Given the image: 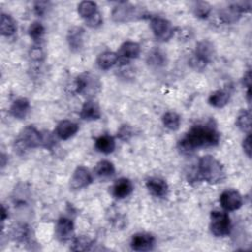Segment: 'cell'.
Instances as JSON below:
<instances>
[{
	"mask_svg": "<svg viewBox=\"0 0 252 252\" xmlns=\"http://www.w3.org/2000/svg\"><path fill=\"white\" fill-rule=\"evenodd\" d=\"M220 132L212 121L192 126L178 141V149L183 154H190L198 149L217 146L220 142Z\"/></svg>",
	"mask_w": 252,
	"mask_h": 252,
	"instance_id": "6da1fadb",
	"label": "cell"
},
{
	"mask_svg": "<svg viewBox=\"0 0 252 252\" xmlns=\"http://www.w3.org/2000/svg\"><path fill=\"white\" fill-rule=\"evenodd\" d=\"M197 176L210 184L223 182L226 177L222 164L213 156L206 155L198 161Z\"/></svg>",
	"mask_w": 252,
	"mask_h": 252,
	"instance_id": "7a4b0ae2",
	"label": "cell"
},
{
	"mask_svg": "<svg viewBox=\"0 0 252 252\" xmlns=\"http://www.w3.org/2000/svg\"><path fill=\"white\" fill-rule=\"evenodd\" d=\"M216 50L214 44L207 39L201 40L196 44V48L192 56L189 58V65L197 71H202L214 59Z\"/></svg>",
	"mask_w": 252,
	"mask_h": 252,
	"instance_id": "3957f363",
	"label": "cell"
},
{
	"mask_svg": "<svg viewBox=\"0 0 252 252\" xmlns=\"http://www.w3.org/2000/svg\"><path fill=\"white\" fill-rule=\"evenodd\" d=\"M40 146L42 147V133L32 125H29L22 130L14 144L15 151L19 155H24L28 150Z\"/></svg>",
	"mask_w": 252,
	"mask_h": 252,
	"instance_id": "277c9868",
	"label": "cell"
},
{
	"mask_svg": "<svg viewBox=\"0 0 252 252\" xmlns=\"http://www.w3.org/2000/svg\"><path fill=\"white\" fill-rule=\"evenodd\" d=\"M101 84L97 77L91 73H82L77 76L73 82V91L76 94L92 97L99 90Z\"/></svg>",
	"mask_w": 252,
	"mask_h": 252,
	"instance_id": "5b68a950",
	"label": "cell"
},
{
	"mask_svg": "<svg viewBox=\"0 0 252 252\" xmlns=\"http://www.w3.org/2000/svg\"><path fill=\"white\" fill-rule=\"evenodd\" d=\"M144 17H146V13L142 8H138L126 2L119 3L111 12V18L115 23H127Z\"/></svg>",
	"mask_w": 252,
	"mask_h": 252,
	"instance_id": "8992f818",
	"label": "cell"
},
{
	"mask_svg": "<svg viewBox=\"0 0 252 252\" xmlns=\"http://www.w3.org/2000/svg\"><path fill=\"white\" fill-rule=\"evenodd\" d=\"M210 230L217 237L228 235L231 230V221L227 213L212 211L210 215Z\"/></svg>",
	"mask_w": 252,
	"mask_h": 252,
	"instance_id": "52a82bcc",
	"label": "cell"
},
{
	"mask_svg": "<svg viewBox=\"0 0 252 252\" xmlns=\"http://www.w3.org/2000/svg\"><path fill=\"white\" fill-rule=\"evenodd\" d=\"M251 10V2H236L222 8L219 11L220 19L225 24L236 23L242 16L243 13H247Z\"/></svg>",
	"mask_w": 252,
	"mask_h": 252,
	"instance_id": "ba28073f",
	"label": "cell"
},
{
	"mask_svg": "<svg viewBox=\"0 0 252 252\" xmlns=\"http://www.w3.org/2000/svg\"><path fill=\"white\" fill-rule=\"evenodd\" d=\"M151 29L155 37L159 41H167L174 34V28L172 24L162 17H153L150 23Z\"/></svg>",
	"mask_w": 252,
	"mask_h": 252,
	"instance_id": "9c48e42d",
	"label": "cell"
},
{
	"mask_svg": "<svg viewBox=\"0 0 252 252\" xmlns=\"http://www.w3.org/2000/svg\"><path fill=\"white\" fill-rule=\"evenodd\" d=\"M220 203L224 211L233 212L238 210L242 206L243 199L238 191L233 189H227L220 194Z\"/></svg>",
	"mask_w": 252,
	"mask_h": 252,
	"instance_id": "30bf717a",
	"label": "cell"
},
{
	"mask_svg": "<svg viewBox=\"0 0 252 252\" xmlns=\"http://www.w3.org/2000/svg\"><path fill=\"white\" fill-rule=\"evenodd\" d=\"M156 243L155 236L148 232H138L131 238L130 246L132 250L144 252L153 250Z\"/></svg>",
	"mask_w": 252,
	"mask_h": 252,
	"instance_id": "8fae6325",
	"label": "cell"
},
{
	"mask_svg": "<svg viewBox=\"0 0 252 252\" xmlns=\"http://www.w3.org/2000/svg\"><path fill=\"white\" fill-rule=\"evenodd\" d=\"M93 182L92 173L83 165H79L73 172L70 179V187L74 190L82 189L89 186Z\"/></svg>",
	"mask_w": 252,
	"mask_h": 252,
	"instance_id": "7c38bea8",
	"label": "cell"
},
{
	"mask_svg": "<svg viewBox=\"0 0 252 252\" xmlns=\"http://www.w3.org/2000/svg\"><path fill=\"white\" fill-rule=\"evenodd\" d=\"M55 236L60 242H66L74 238V222L69 218H60L55 224Z\"/></svg>",
	"mask_w": 252,
	"mask_h": 252,
	"instance_id": "4fadbf2b",
	"label": "cell"
},
{
	"mask_svg": "<svg viewBox=\"0 0 252 252\" xmlns=\"http://www.w3.org/2000/svg\"><path fill=\"white\" fill-rule=\"evenodd\" d=\"M140 52H141V47L139 43L135 41L127 40L120 45L117 51V55L119 58L118 61L129 62V60L137 58L140 55Z\"/></svg>",
	"mask_w": 252,
	"mask_h": 252,
	"instance_id": "5bb4252c",
	"label": "cell"
},
{
	"mask_svg": "<svg viewBox=\"0 0 252 252\" xmlns=\"http://www.w3.org/2000/svg\"><path fill=\"white\" fill-rule=\"evenodd\" d=\"M80 117L85 121H94L101 117V111L98 103L89 98L82 106L80 110Z\"/></svg>",
	"mask_w": 252,
	"mask_h": 252,
	"instance_id": "9a60e30c",
	"label": "cell"
},
{
	"mask_svg": "<svg viewBox=\"0 0 252 252\" xmlns=\"http://www.w3.org/2000/svg\"><path fill=\"white\" fill-rule=\"evenodd\" d=\"M146 187L153 196L158 198H163L168 193V184L160 177H150L146 181Z\"/></svg>",
	"mask_w": 252,
	"mask_h": 252,
	"instance_id": "2e32d148",
	"label": "cell"
},
{
	"mask_svg": "<svg viewBox=\"0 0 252 252\" xmlns=\"http://www.w3.org/2000/svg\"><path fill=\"white\" fill-rule=\"evenodd\" d=\"M134 190L132 181L126 177L117 179L111 187V193L116 199H124L128 197Z\"/></svg>",
	"mask_w": 252,
	"mask_h": 252,
	"instance_id": "e0dca14e",
	"label": "cell"
},
{
	"mask_svg": "<svg viewBox=\"0 0 252 252\" xmlns=\"http://www.w3.org/2000/svg\"><path fill=\"white\" fill-rule=\"evenodd\" d=\"M79 130V125L71 120L60 121L55 128V135L60 140H68L73 137Z\"/></svg>",
	"mask_w": 252,
	"mask_h": 252,
	"instance_id": "ac0fdd59",
	"label": "cell"
},
{
	"mask_svg": "<svg viewBox=\"0 0 252 252\" xmlns=\"http://www.w3.org/2000/svg\"><path fill=\"white\" fill-rule=\"evenodd\" d=\"M31 109L30 101L25 97H20L15 99L10 105V114L17 119H25Z\"/></svg>",
	"mask_w": 252,
	"mask_h": 252,
	"instance_id": "d6986e66",
	"label": "cell"
},
{
	"mask_svg": "<svg viewBox=\"0 0 252 252\" xmlns=\"http://www.w3.org/2000/svg\"><path fill=\"white\" fill-rule=\"evenodd\" d=\"M85 30L81 27H73L68 31L67 42L72 51H79L83 47Z\"/></svg>",
	"mask_w": 252,
	"mask_h": 252,
	"instance_id": "ffe728a7",
	"label": "cell"
},
{
	"mask_svg": "<svg viewBox=\"0 0 252 252\" xmlns=\"http://www.w3.org/2000/svg\"><path fill=\"white\" fill-rule=\"evenodd\" d=\"M115 146L116 144L114 138L107 134L97 137L94 141V147L96 151L104 155L111 154L115 150Z\"/></svg>",
	"mask_w": 252,
	"mask_h": 252,
	"instance_id": "44dd1931",
	"label": "cell"
},
{
	"mask_svg": "<svg viewBox=\"0 0 252 252\" xmlns=\"http://www.w3.org/2000/svg\"><path fill=\"white\" fill-rule=\"evenodd\" d=\"M229 93L225 90H217L213 92L208 98V102L210 105L216 108L224 107L229 101Z\"/></svg>",
	"mask_w": 252,
	"mask_h": 252,
	"instance_id": "7402d4cb",
	"label": "cell"
},
{
	"mask_svg": "<svg viewBox=\"0 0 252 252\" xmlns=\"http://www.w3.org/2000/svg\"><path fill=\"white\" fill-rule=\"evenodd\" d=\"M0 32L3 36L10 37L17 32V24L15 20L7 14L2 13L0 18Z\"/></svg>",
	"mask_w": 252,
	"mask_h": 252,
	"instance_id": "603a6c76",
	"label": "cell"
},
{
	"mask_svg": "<svg viewBox=\"0 0 252 252\" xmlns=\"http://www.w3.org/2000/svg\"><path fill=\"white\" fill-rule=\"evenodd\" d=\"M118 55L113 51H104L100 53L96 59V64L101 70H108L118 63Z\"/></svg>",
	"mask_w": 252,
	"mask_h": 252,
	"instance_id": "cb8c5ba5",
	"label": "cell"
},
{
	"mask_svg": "<svg viewBox=\"0 0 252 252\" xmlns=\"http://www.w3.org/2000/svg\"><path fill=\"white\" fill-rule=\"evenodd\" d=\"M94 172L98 178L105 179V178L111 177L114 174L115 167L111 161L102 159L95 164L94 168Z\"/></svg>",
	"mask_w": 252,
	"mask_h": 252,
	"instance_id": "d4e9b609",
	"label": "cell"
},
{
	"mask_svg": "<svg viewBox=\"0 0 252 252\" xmlns=\"http://www.w3.org/2000/svg\"><path fill=\"white\" fill-rule=\"evenodd\" d=\"M97 12V5L93 1H82L78 5V14L85 21L94 16V14H96Z\"/></svg>",
	"mask_w": 252,
	"mask_h": 252,
	"instance_id": "484cf974",
	"label": "cell"
},
{
	"mask_svg": "<svg viewBox=\"0 0 252 252\" xmlns=\"http://www.w3.org/2000/svg\"><path fill=\"white\" fill-rule=\"evenodd\" d=\"M235 124L242 132L250 134L251 132V113L249 110H241L237 117Z\"/></svg>",
	"mask_w": 252,
	"mask_h": 252,
	"instance_id": "4316f807",
	"label": "cell"
},
{
	"mask_svg": "<svg viewBox=\"0 0 252 252\" xmlns=\"http://www.w3.org/2000/svg\"><path fill=\"white\" fill-rule=\"evenodd\" d=\"M180 116L175 111H167L162 116V124L165 128L176 131L180 126Z\"/></svg>",
	"mask_w": 252,
	"mask_h": 252,
	"instance_id": "83f0119b",
	"label": "cell"
},
{
	"mask_svg": "<svg viewBox=\"0 0 252 252\" xmlns=\"http://www.w3.org/2000/svg\"><path fill=\"white\" fill-rule=\"evenodd\" d=\"M147 62L150 66L153 67H161L166 63V56L165 53L162 52L160 49H153L147 57Z\"/></svg>",
	"mask_w": 252,
	"mask_h": 252,
	"instance_id": "f1b7e54d",
	"label": "cell"
},
{
	"mask_svg": "<svg viewBox=\"0 0 252 252\" xmlns=\"http://www.w3.org/2000/svg\"><path fill=\"white\" fill-rule=\"evenodd\" d=\"M28 32H29L30 37L33 41L39 42L43 38V35H44V32H45V29H44L43 25L40 22L34 21V22H32L30 25Z\"/></svg>",
	"mask_w": 252,
	"mask_h": 252,
	"instance_id": "f546056e",
	"label": "cell"
},
{
	"mask_svg": "<svg viewBox=\"0 0 252 252\" xmlns=\"http://www.w3.org/2000/svg\"><path fill=\"white\" fill-rule=\"evenodd\" d=\"M93 245V241L87 236H77L72 239V245L70 247L73 251H86L91 250V246Z\"/></svg>",
	"mask_w": 252,
	"mask_h": 252,
	"instance_id": "4dcf8cb0",
	"label": "cell"
},
{
	"mask_svg": "<svg viewBox=\"0 0 252 252\" xmlns=\"http://www.w3.org/2000/svg\"><path fill=\"white\" fill-rule=\"evenodd\" d=\"M211 11H212V7L208 2L198 1L194 3L193 13L199 19H207L211 14Z\"/></svg>",
	"mask_w": 252,
	"mask_h": 252,
	"instance_id": "1f68e13d",
	"label": "cell"
},
{
	"mask_svg": "<svg viewBox=\"0 0 252 252\" xmlns=\"http://www.w3.org/2000/svg\"><path fill=\"white\" fill-rule=\"evenodd\" d=\"M12 235H13V237H14L15 240L24 242V241H26V240L29 239L30 229H29V227H28L27 225L22 224V225H19V226L15 227V228L13 229Z\"/></svg>",
	"mask_w": 252,
	"mask_h": 252,
	"instance_id": "d6a6232c",
	"label": "cell"
},
{
	"mask_svg": "<svg viewBox=\"0 0 252 252\" xmlns=\"http://www.w3.org/2000/svg\"><path fill=\"white\" fill-rule=\"evenodd\" d=\"M134 135V130L133 128L128 125V124H123L120 126L117 132V137L123 141V142H128Z\"/></svg>",
	"mask_w": 252,
	"mask_h": 252,
	"instance_id": "836d02e7",
	"label": "cell"
},
{
	"mask_svg": "<svg viewBox=\"0 0 252 252\" xmlns=\"http://www.w3.org/2000/svg\"><path fill=\"white\" fill-rule=\"evenodd\" d=\"M30 57L32 61L41 62L44 59V53L42 48L38 45L32 46V48L30 50Z\"/></svg>",
	"mask_w": 252,
	"mask_h": 252,
	"instance_id": "e575fe53",
	"label": "cell"
},
{
	"mask_svg": "<svg viewBox=\"0 0 252 252\" xmlns=\"http://www.w3.org/2000/svg\"><path fill=\"white\" fill-rule=\"evenodd\" d=\"M86 25L92 29H96L98 27L101 26L102 24V17L100 15L99 12H97L96 14H94V16H92L91 18H89L88 20L85 21Z\"/></svg>",
	"mask_w": 252,
	"mask_h": 252,
	"instance_id": "d590c367",
	"label": "cell"
},
{
	"mask_svg": "<svg viewBox=\"0 0 252 252\" xmlns=\"http://www.w3.org/2000/svg\"><path fill=\"white\" fill-rule=\"evenodd\" d=\"M49 2H46V1H37V2H34L33 4V10H34V13L37 15V16H40L42 17L46 12H47V9L49 8Z\"/></svg>",
	"mask_w": 252,
	"mask_h": 252,
	"instance_id": "8d00e7d4",
	"label": "cell"
},
{
	"mask_svg": "<svg viewBox=\"0 0 252 252\" xmlns=\"http://www.w3.org/2000/svg\"><path fill=\"white\" fill-rule=\"evenodd\" d=\"M242 148L244 153L247 155L248 158L251 157V135L247 134V136L242 141Z\"/></svg>",
	"mask_w": 252,
	"mask_h": 252,
	"instance_id": "74e56055",
	"label": "cell"
},
{
	"mask_svg": "<svg viewBox=\"0 0 252 252\" xmlns=\"http://www.w3.org/2000/svg\"><path fill=\"white\" fill-rule=\"evenodd\" d=\"M242 83L245 87L249 88L250 87V83H251V73H250V70H247L246 73L244 74L243 76V79H242Z\"/></svg>",
	"mask_w": 252,
	"mask_h": 252,
	"instance_id": "f35d334b",
	"label": "cell"
},
{
	"mask_svg": "<svg viewBox=\"0 0 252 252\" xmlns=\"http://www.w3.org/2000/svg\"><path fill=\"white\" fill-rule=\"evenodd\" d=\"M7 212H8V211L5 209L4 205H2V206H1V221H2V222L6 220V218H8V213H7Z\"/></svg>",
	"mask_w": 252,
	"mask_h": 252,
	"instance_id": "ab89813d",
	"label": "cell"
}]
</instances>
